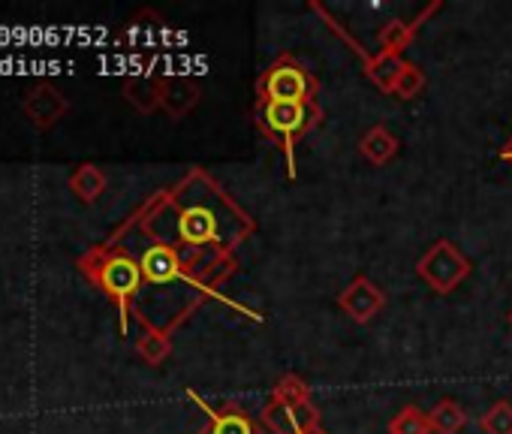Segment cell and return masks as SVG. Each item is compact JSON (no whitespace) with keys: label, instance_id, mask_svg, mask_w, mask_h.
<instances>
[{"label":"cell","instance_id":"obj_1","mask_svg":"<svg viewBox=\"0 0 512 434\" xmlns=\"http://www.w3.org/2000/svg\"><path fill=\"white\" fill-rule=\"evenodd\" d=\"M320 109L317 103H263L256 106V121H260V130L272 139L281 142L284 154H287V175L290 181L296 178V142L317 124Z\"/></svg>","mask_w":512,"mask_h":434},{"label":"cell","instance_id":"obj_2","mask_svg":"<svg viewBox=\"0 0 512 434\" xmlns=\"http://www.w3.org/2000/svg\"><path fill=\"white\" fill-rule=\"evenodd\" d=\"M91 281L118 305L121 311V332H127V317H130V302L142 287V266L127 257V254H103L97 269H85Z\"/></svg>","mask_w":512,"mask_h":434},{"label":"cell","instance_id":"obj_3","mask_svg":"<svg viewBox=\"0 0 512 434\" xmlns=\"http://www.w3.org/2000/svg\"><path fill=\"white\" fill-rule=\"evenodd\" d=\"M317 79L302 67L296 58H278L260 79V100L269 103H314L317 100Z\"/></svg>","mask_w":512,"mask_h":434},{"label":"cell","instance_id":"obj_4","mask_svg":"<svg viewBox=\"0 0 512 434\" xmlns=\"http://www.w3.org/2000/svg\"><path fill=\"white\" fill-rule=\"evenodd\" d=\"M470 272H473L470 260L449 239H437L416 263V275L440 296L458 290L461 281L470 278Z\"/></svg>","mask_w":512,"mask_h":434},{"label":"cell","instance_id":"obj_5","mask_svg":"<svg viewBox=\"0 0 512 434\" xmlns=\"http://www.w3.org/2000/svg\"><path fill=\"white\" fill-rule=\"evenodd\" d=\"M386 305V293L365 275H356L344 293L338 296V308L353 320V323H371Z\"/></svg>","mask_w":512,"mask_h":434},{"label":"cell","instance_id":"obj_6","mask_svg":"<svg viewBox=\"0 0 512 434\" xmlns=\"http://www.w3.org/2000/svg\"><path fill=\"white\" fill-rule=\"evenodd\" d=\"M22 109H25L28 121H31L37 130H52V127H58V121H64V115L70 112V100H67L55 85L43 82V85H37V88L25 97Z\"/></svg>","mask_w":512,"mask_h":434},{"label":"cell","instance_id":"obj_7","mask_svg":"<svg viewBox=\"0 0 512 434\" xmlns=\"http://www.w3.org/2000/svg\"><path fill=\"white\" fill-rule=\"evenodd\" d=\"M187 398H190L199 410H205V416H208L205 434H266L260 422L250 419V416H247L241 407H235V404L211 407V404H205V398L196 395L193 389H187Z\"/></svg>","mask_w":512,"mask_h":434},{"label":"cell","instance_id":"obj_8","mask_svg":"<svg viewBox=\"0 0 512 434\" xmlns=\"http://www.w3.org/2000/svg\"><path fill=\"white\" fill-rule=\"evenodd\" d=\"M217 236H220L217 214L208 205H187L178 214V239H181V245L202 248V245H214Z\"/></svg>","mask_w":512,"mask_h":434},{"label":"cell","instance_id":"obj_9","mask_svg":"<svg viewBox=\"0 0 512 434\" xmlns=\"http://www.w3.org/2000/svg\"><path fill=\"white\" fill-rule=\"evenodd\" d=\"M139 266H142V278L148 284H172V281L184 278V263L172 245H151L139 257Z\"/></svg>","mask_w":512,"mask_h":434},{"label":"cell","instance_id":"obj_10","mask_svg":"<svg viewBox=\"0 0 512 434\" xmlns=\"http://www.w3.org/2000/svg\"><path fill=\"white\" fill-rule=\"evenodd\" d=\"M196 103H199V85L193 79H187V76H163L160 106L172 118H184Z\"/></svg>","mask_w":512,"mask_h":434},{"label":"cell","instance_id":"obj_11","mask_svg":"<svg viewBox=\"0 0 512 434\" xmlns=\"http://www.w3.org/2000/svg\"><path fill=\"white\" fill-rule=\"evenodd\" d=\"M398 151H401L398 136H395L389 127H383V124L371 127V130L359 139V154H362L368 163H374V166H386L389 160L398 157Z\"/></svg>","mask_w":512,"mask_h":434},{"label":"cell","instance_id":"obj_12","mask_svg":"<svg viewBox=\"0 0 512 434\" xmlns=\"http://www.w3.org/2000/svg\"><path fill=\"white\" fill-rule=\"evenodd\" d=\"M160 91H163V76H130V79H124V97L142 115H148L160 106Z\"/></svg>","mask_w":512,"mask_h":434},{"label":"cell","instance_id":"obj_13","mask_svg":"<svg viewBox=\"0 0 512 434\" xmlns=\"http://www.w3.org/2000/svg\"><path fill=\"white\" fill-rule=\"evenodd\" d=\"M67 187L82 199V202H97L103 193H106V172L94 163H79L70 178H67Z\"/></svg>","mask_w":512,"mask_h":434},{"label":"cell","instance_id":"obj_14","mask_svg":"<svg viewBox=\"0 0 512 434\" xmlns=\"http://www.w3.org/2000/svg\"><path fill=\"white\" fill-rule=\"evenodd\" d=\"M404 64H407V61H401V55L377 52V55L365 58V73H368V79H371L380 91L392 94V85H395L398 73L404 70Z\"/></svg>","mask_w":512,"mask_h":434},{"label":"cell","instance_id":"obj_15","mask_svg":"<svg viewBox=\"0 0 512 434\" xmlns=\"http://www.w3.org/2000/svg\"><path fill=\"white\" fill-rule=\"evenodd\" d=\"M428 419H431L434 434H461L464 425H467V410H464L458 401L443 398V401H437V404L428 410Z\"/></svg>","mask_w":512,"mask_h":434},{"label":"cell","instance_id":"obj_16","mask_svg":"<svg viewBox=\"0 0 512 434\" xmlns=\"http://www.w3.org/2000/svg\"><path fill=\"white\" fill-rule=\"evenodd\" d=\"M413 37H416V25L401 22V19H392V22H386V25L380 28L377 43H380V52H386V55H401V52L413 43Z\"/></svg>","mask_w":512,"mask_h":434},{"label":"cell","instance_id":"obj_17","mask_svg":"<svg viewBox=\"0 0 512 434\" xmlns=\"http://www.w3.org/2000/svg\"><path fill=\"white\" fill-rule=\"evenodd\" d=\"M389 434H434V428L425 410L407 404L389 419Z\"/></svg>","mask_w":512,"mask_h":434},{"label":"cell","instance_id":"obj_18","mask_svg":"<svg viewBox=\"0 0 512 434\" xmlns=\"http://www.w3.org/2000/svg\"><path fill=\"white\" fill-rule=\"evenodd\" d=\"M136 353L148 362V365H163L172 353V338L160 329H148L139 344H136Z\"/></svg>","mask_w":512,"mask_h":434},{"label":"cell","instance_id":"obj_19","mask_svg":"<svg viewBox=\"0 0 512 434\" xmlns=\"http://www.w3.org/2000/svg\"><path fill=\"white\" fill-rule=\"evenodd\" d=\"M260 425H263V428H269L272 434H299V431H296V425H293V413H290V407H287V404H281V401H275V398L263 407V413H260Z\"/></svg>","mask_w":512,"mask_h":434},{"label":"cell","instance_id":"obj_20","mask_svg":"<svg viewBox=\"0 0 512 434\" xmlns=\"http://www.w3.org/2000/svg\"><path fill=\"white\" fill-rule=\"evenodd\" d=\"M479 428L485 434H512V401H494L479 416Z\"/></svg>","mask_w":512,"mask_h":434},{"label":"cell","instance_id":"obj_21","mask_svg":"<svg viewBox=\"0 0 512 434\" xmlns=\"http://www.w3.org/2000/svg\"><path fill=\"white\" fill-rule=\"evenodd\" d=\"M422 88H425V73L416 64H404V70L398 73V79L392 85V94L398 100H413V97H419Z\"/></svg>","mask_w":512,"mask_h":434},{"label":"cell","instance_id":"obj_22","mask_svg":"<svg viewBox=\"0 0 512 434\" xmlns=\"http://www.w3.org/2000/svg\"><path fill=\"white\" fill-rule=\"evenodd\" d=\"M272 398H275V401H284V404H302V401H311V386H308L302 377L287 374V377L278 380Z\"/></svg>","mask_w":512,"mask_h":434},{"label":"cell","instance_id":"obj_23","mask_svg":"<svg viewBox=\"0 0 512 434\" xmlns=\"http://www.w3.org/2000/svg\"><path fill=\"white\" fill-rule=\"evenodd\" d=\"M500 160L512 166V139H509V142H506V145L500 148Z\"/></svg>","mask_w":512,"mask_h":434},{"label":"cell","instance_id":"obj_24","mask_svg":"<svg viewBox=\"0 0 512 434\" xmlns=\"http://www.w3.org/2000/svg\"><path fill=\"white\" fill-rule=\"evenodd\" d=\"M311 434H326V431H323V428H317V431H311Z\"/></svg>","mask_w":512,"mask_h":434},{"label":"cell","instance_id":"obj_25","mask_svg":"<svg viewBox=\"0 0 512 434\" xmlns=\"http://www.w3.org/2000/svg\"><path fill=\"white\" fill-rule=\"evenodd\" d=\"M509 326H512V311H509Z\"/></svg>","mask_w":512,"mask_h":434}]
</instances>
